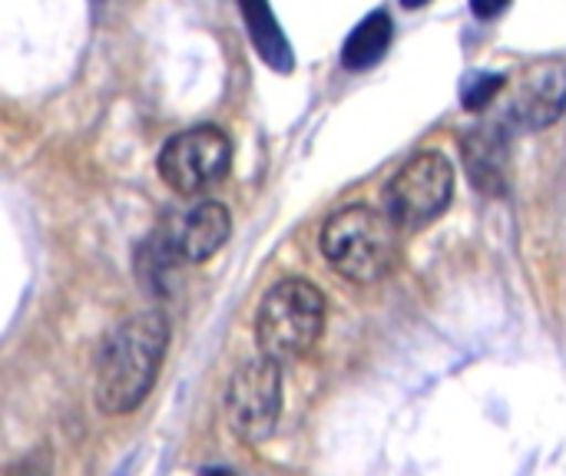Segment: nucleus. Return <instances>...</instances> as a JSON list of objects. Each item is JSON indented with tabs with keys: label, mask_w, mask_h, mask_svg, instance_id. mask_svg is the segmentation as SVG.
<instances>
[{
	"label": "nucleus",
	"mask_w": 566,
	"mask_h": 476,
	"mask_svg": "<svg viewBox=\"0 0 566 476\" xmlns=\"http://www.w3.org/2000/svg\"><path fill=\"white\" fill-rule=\"evenodd\" d=\"M282 414V364L272 358L245 361L226 391V421L242 444H265Z\"/></svg>",
	"instance_id": "423d86ee"
},
{
	"label": "nucleus",
	"mask_w": 566,
	"mask_h": 476,
	"mask_svg": "<svg viewBox=\"0 0 566 476\" xmlns=\"http://www.w3.org/2000/svg\"><path fill=\"white\" fill-rule=\"evenodd\" d=\"M401 3H405V7H408V10H415V7H424V3H428V0H401Z\"/></svg>",
	"instance_id": "2eb2a0df"
},
{
	"label": "nucleus",
	"mask_w": 566,
	"mask_h": 476,
	"mask_svg": "<svg viewBox=\"0 0 566 476\" xmlns=\"http://www.w3.org/2000/svg\"><path fill=\"white\" fill-rule=\"evenodd\" d=\"M166 345L169 321L159 311L133 315L113 328V335L99 348L93 384L96 408L106 417L129 414L149 398L166 358Z\"/></svg>",
	"instance_id": "f257e3e1"
},
{
	"label": "nucleus",
	"mask_w": 566,
	"mask_h": 476,
	"mask_svg": "<svg viewBox=\"0 0 566 476\" xmlns=\"http://www.w3.org/2000/svg\"><path fill=\"white\" fill-rule=\"evenodd\" d=\"M325 331V298L305 278L272 285L255 315V341L262 358L275 364L302 361Z\"/></svg>",
	"instance_id": "7ed1b4c3"
},
{
	"label": "nucleus",
	"mask_w": 566,
	"mask_h": 476,
	"mask_svg": "<svg viewBox=\"0 0 566 476\" xmlns=\"http://www.w3.org/2000/svg\"><path fill=\"white\" fill-rule=\"evenodd\" d=\"M7 476H53V467H50V457L43 454V451H36V454H30V457H20Z\"/></svg>",
	"instance_id": "ddd939ff"
},
{
	"label": "nucleus",
	"mask_w": 566,
	"mask_h": 476,
	"mask_svg": "<svg viewBox=\"0 0 566 476\" xmlns=\"http://www.w3.org/2000/svg\"><path fill=\"white\" fill-rule=\"evenodd\" d=\"M566 109V60H537L531 63L511 89L507 126L521 133H537L554 126Z\"/></svg>",
	"instance_id": "0eeeda50"
},
{
	"label": "nucleus",
	"mask_w": 566,
	"mask_h": 476,
	"mask_svg": "<svg viewBox=\"0 0 566 476\" xmlns=\"http://www.w3.org/2000/svg\"><path fill=\"white\" fill-rule=\"evenodd\" d=\"M454 199V166L444 152H418L385 189V212L398 229L418 232L444 215Z\"/></svg>",
	"instance_id": "20e7f679"
},
{
	"label": "nucleus",
	"mask_w": 566,
	"mask_h": 476,
	"mask_svg": "<svg viewBox=\"0 0 566 476\" xmlns=\"http://www.w3.org/2000/svg\"><path fill=\"white\" fill-rule=\"evenodd\" d=\"M325 262L355 285L381 282L398 262V225L371 205H345L322 225Z\"/></svg>",
	"instance_id": "f03ea898"
},
{
	"label": "nucleus",
	"mask_w": 566,
	"mask_h": 476,
	"mask_svg": "<svg viewBox=\"0 0 566 476\" xmlns=\"http://www.w3.org/2000/svg\"><path fill=\"white\" fill-rule=\"evenodd\" d=\"M504 86H507V76H504V73H474V76H468V80H464V86H461V99H464V106H468V109H474V113H478V109L491 106Z\"/></svg>",
	"instance_id": "f8f14e48"
},
{
	"label": "nucleus",
	"mask_w": 566,
	"mask_h": 476,
	"mask_svg": "<svg viewBox=\"0 0 566 476\" xmlns=\"http://www.w3.org/2000/svg\"><path fill=\"white\" fill-rule=\"evenodd\" d=\"M232 232V215L222 202H199L186 215H176L159 232V245L169 258L179 262H206L212 258Z\"/></svg>",
	"instance_id": "6e6552de"
},
{
	"label": "nucleus",
	"mask_w": 566,
	"mask_h": 476,
	"mask_svg": "<svg viewBox=\"0 0 566 476\" xmlns=\"http://www.w3.org/2000/svg\"><path fill=\"white\" fill-rule=\"evenodd\" d=\"M511 7V0H471V10L478 20H494Z\"/></svg>",
	"instance_id": "4468645a"
},
{
	"label": "nucleus",
	"mask_w": 566,
	"mask_h": 476,
	"mask_svg": "<svg viewBox=\"0 0 566 476\" xmlns=\"http://www.w3.org/2000/svg\"><path fill=\"white\" fill-rule=\"evenodd\" d=\"M156 169L179 195H199L219 186L232 169V139L219 126H192L159 149Z\"/></svg>",
	"instance_id": "39448f33"
},
{
	"label": "nucleus",
	"mask_w": 566,
	"mask_h": 476,
	"mask_svg": "<svg viewBox=\"0 0 566 476\" xmlns=\"http://www.w3.org/2000/svg\"><path fill=\"white\" fill-rule=\"evenodd\" d=\"M461 149H464V166H468V176H471L474 189H481L484 195H504L507 186H511L507 139L497 129L481 126V129H471L464 136Z\"/></svg>",
	"instance_id": "1a4fd4ad"
},
{
	"label": "nucleus",
	"mask_w": 566,
	"mask_h": 476,
	"mask_svg": "<svg viewBox=\"0 0 566 476\" xmlns=\"http://www.w3.org/2000/svg\"><path fill=\"white\" fill-rule=\"evenodd\" d=\"M391 33H395V27H391V17H388L385 10L368 13V17L352 30V36L345 40V46H342V63H345L348 70H368V66H375V63L385 56V50L391 46Z\"/></svg>",
	"instance_id": "9b49d317"
},
{
	"label": "nucleus",
	"mask_w": 566,
	"mask_h": 476,
	"mask_svg": "<svg viewBox=\"0 0 566 476\" xmlns=\"http://www.w3.org/2000/svg\"><path fill=\"white\" fill-rule=\"evenodd\" d=\"M239 10L245 17L249 36H252L262 63H269L279 73H292L295 70V53H292V43L285 40V33L279 27L269 0H239Z\"/></svg>",
	"instance_id": "9d476101"
}]
</instances>
